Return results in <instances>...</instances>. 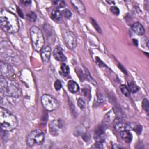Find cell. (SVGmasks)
I'll use <instances>...</instances> for the list:
<instances>
[{
    "label": "cell",
    "instance_id": "obj_1",
    "mask_svg": "<svg viewBox=\"0 0 149 149\" xmlns=\"http://www.w3.org/2000/svg\"><path fill=\"white\" fill-rule=\"evenodd\" d=\"M0 25L3 31L10 34L17 33L19 30V22L17 16L5 9L0 12Z\"/></svg>",
    "mask_w": 149,
    "mask_h": 149
},
{
    "label": "cell",
    "instance_id": "obj_2",
    "mask_svg": "<svg viewBox=\"0 0 149 149\" xmlns=\"http://www.w3.org/2000/svg\"><path fill=\"white\" fill-rule=\"evenodd\" d=\"M0 90L1 96L17 98L22 94L20 87L16 81L2 76L0 79Z\"/></svg>",
    "mask_w": 149,
    "mask_h": 149
},
{
    "label": "cell",
    "instance_id": "obj_3",
    "mask_svg": "<svg viewBox=\"0 0 149 149\" xmlns=\"http://www.w3.org/2000/svg\"><path fill=\"white\" fill-rule=\"evenodd\" d=\"M0 125L2 130L12 131L17 127L18 121L16 117L5 108H0Z\"/></svg>",
    "mask_w": 149,
    "mask_h": 149
},
{
    "label": "cell",
    "instance_id": "obj_4",
    "mask_svg": "<svg viewBox=\"0 0 149 149\" xmlns=\"http://www.w3.org/2000/svg\"><path fill=\"white\" fill-rule=\"evenodd\" d=\"M30 33L33 48L36 51H40L45 44V40L42 31L38 27L33 26L30 28Z\"/></svg>",
    "mask_w": 149,
    "mask_h": 149
},
{
    "label": "cell",
    "instance_id": "obj_5",
    "mask_svg": "<svg viewBox=\"0 0 149 149\" xmlns=\"http://www.w3.org/2000/svg\"><path fill=\"white\" fill-rule=\"evenodd\" d=\"M44 141V134L40 129L32 130L27 136L26 142L28 146L32 147L35 145H41Z\"/></svg>",
    "mask_w": 149,
    "mask_h": 149
},
{
    "label": "cell",
    "instance_id": "obj_6",
    "mask_svg": "<svg viewBox=\"0 0 149 149\" xmlns=\"http://www.w3.org/2000/svg\"><path fill=\"white\" fill-rule=\"evenodd\" d=\"M41 104L44 109L48 111H53L59 107L58 101L49 94H44L41 97Z\"/></svg>",
    "mask_w": 149,
    "mask_h": 149
},
{
    "label": "cell",
    "instance_id": "obj_7",
    "mask_svg": "<svg viewBox=\"0 0 149 149\" xmlns=\"http://www.w3.org/2000/svg\"><path fill=\"white\" fill-rule=\"evenodd\" d=\"M62 36L65 43L69 49H73L76 47V37L72 31L70 30H65L62 32Z\"/></svg>",
    "mask_w": 149,
    "mask_h": 149
},
{
    "label": "cell",
    "instance_id": "obj_8",
    "mask_svg": "<svg viewBox=\"0 0 149 149\" xmlns=\"http://www.w3.org/2000/svg\"><path fill=\"white\" fill-rule=\"evenodd\" d=\"M136 124L127 122L125 120H118L114 124V128L118 132H122L125 130H133Z\"/></svg>",
    "mask_w": 149,
    "mask_h": 149
},
{
    "label": "cell",
    "instance_id": "obj_9",
    "mask_svg": "<svg viewBox=\"0 0 149 149\" xmlns=\"http://www.w3.org/2000/svg\"><path fill=\"white\" fill-rule=\"evenodd\" d=\"M1 76L9 78L14 75V70L12 67L2 61H1Z\"/></svg>",
    "mask_w": 149,
    "mask_h": 149
},
{
    "label": "cell",
    "instance_id": "obj_10",
    "mask_svg": "<svg viewBox=\"0 0 149 149\" xmlns=\"http://www.w3.org/2000/svg\"><path fill=\"white\" fill-rule=\"evenodd\" d=\"M54 58L59 62H65L66 61V57L63 54L62 48L61 47H56L53 51Z\"/></svg>",
    "mask_w": 149,
    "mask_h": 149
},
{
    "label": "cell",
    "instance_id": "obj_11",
    "mask_svg": "<svg viewBox=\"0 0 149 149\" xmlns=\"http://www.w3.org/2000/svg\"><path fill=\"white\" fill-rule=\"evenodd\" d=\"M40 52L41 57L42 61L44 62H48L51 55V48L48 45L45 46L42 48Z\"/></svg>",
    "mask_w": 149,
    "mask_h": 149
},
{
    "label": "cell",
    "instance_id": "obj_12",
    "mask_svg": "<svg viewBox=\"0 0 149 149\" xmlns=\"http://www.w3.org/2000/svg\"><path fill=\"white\" fill-rule=\"evenodd\" d=\"M70 2L72 3L73 7L76 9V10L80 13V15H84L86 14V10L84 4L80 1H71Z\"/></svg>",
    "mask_w": 149,
    "mask_h": 149
},
{
    "label": "cell",
    "instance_id": "obj_13",
    "mask_svg": "<svg viewBox=\"0 0 149 149\" xmlns=\"http://www.w3.org/2000/svg\"><path fill=\"white\" fill-rule=\"evenodd\" d=\"M62 125L61 124V122L59 120H53L49 124V130L51 133L56 135V132L58 131V129L62 127Z\"/></svg>",
    "mask_w": 149,
    "mask_h": 149
},
{
    "label": "cell",
    "instance_id": "obj_14",
    "mask_svg": "<svg viewBox=\"0 0 149 149\" xmlns=\"http://www.w3.org/2000/svg\"><path fill=\"white\" fill-rule=\"evenodd\" d=\"M132 30L135 32L138 35H143L144 32L145 30L143 26L139 22H136L134 23L132 26Z\"/></svg>",
    "mask_w": 149,
    "mask_h": 149
},
{
    "label": "cell",
    "instance_id": "obj_15",
    "mask_svg": "<svg viewBox=\"0 0 149 149\" xmlns=\"http://www.w3.org/2000/svg\"><path fill=\"white\" fill-rule=\"evenodd\" d=\"M68 88L72 93H76L79 91V86L77 83L73 80H69L68 83Z\"/></svg>",
    "mask_w": 149,
    "mask_h": 149
},
{
    "label": "cell",
    "instance_id": "obj_16",
    "mask_svg": "<svg viewBox=\"0 0 149 149\" xmlns=\"http://www.w3.org/2000/svg\"><path fill=\"white\" fill-rule=\"evenodd\" d=\"M120 136L126 143H129L132 140V134L128 130H125L120 132Z\"/></svg>",
    "mask_w": 149,
    "mask_h": 149
},
{
    "label": "cell",
    "instance_id": "obj_17",
    "mask_svg": "<svg viewBox=\"0 0 149 149\" xmlns=\"http://www.w3.org/2000/svg\"><path fill=\"white\" fill-rule=\"evenodd\" d=\"M61 16H62V13L58 10L54 9L51 13L50 17L54 21L58 22L61 20Z\"/></svg>",
    "mask_w": 149,
    "mask_h": 149
},
{
    "label": "cell",
    "instance_id": "obj_18",
    "mask_svg": "<svg viewBox=\"0 0 149 149\" xmlns=\"http://www.w3.org/2000/svg\"><path fill=\"white\" fill-rule=\"evenodd\" d=\"M115 119V113L113 111V110L110 111L108 114L105 116L104 121L105 124L106 125H109Z\"/></svg>",
    "mask_w": 149,
    "mask_h": 149
},
{
    "label": "cell",
    "instance_id": "obj_19",
    "mask_svg": "<svg viewBox=\"0 0 149 149\" xmlns=\"http://www.w3.org/2000/svg\"><path fill=\"white\" fill-rule=\"evenodd\" d=\"M60 73L62 75H63L64 76L68 75L69 73V66L66 64L62 63L60 66Z\"/></svg>",
    "mask_w": 149,
    "mask_h": 149
},
{
    "label": "cell",
    "instance_id": "obj_20",
    "mask_svg": "<svg viewBox=\"0 0 149 149\" xmlns=\"http://www.w3.org/2000/svg\"><path fill=\"white\" fill-rule=\"evenodd\" d=\"M128 89L131 93H135L137 91H139V88L136 84H135L133 82H129L128 83Z\"/></svg>",
    "mask_w": 149,
    "mask_h": 149
},
{
    "label": "cell",
    "instance_id": "obj_21",
    "mask_svg": "<svg viewBox=\"0 0 149 149\" xmlns=\"http://www.w3.org/2000/svg\"><path fill=\"white\" fill-rule=\"evenodd\" d=\"M120 90L122 91V93H123V94L126 96V97H129L130 94V92L129 91L128 88L124 84H121L120 86Z\"/></svg>",
    "mask_w": 149,
    "mask_h": 149
},
{
    "label": "cell",
    "instance_id": "obj_22",
    "mask_svg": "<svg viewBox=\"0 0 149 149\" xmlns=\"http://www.w3.org/2000/svg\"><path fill=\"white\" fill-rule=\"evenodd\" d=\"M27 19L30 22H35L37 19V15L34 12H30L27 14Z\"/></svg>",
    "mask_w": 149,
    "mask_h": 149
},
{
    "label": "cell",
    "instance_id": "obj_23",
    "mask_svg": "<svg viewBox=\"0 0 149 149\" xmlns=\"http://www.w3.org/2000/svg\"><path fill=\"white\" fill-rule=\"evenodd\" d=\"M91 23H92V24L93 26L94 27V28L95 29V30L100 34L102 33V30H101V29L100 28V26L98 25V24L97 23V22L93 19V18H91Z\"/></svg>",
    "mask_w": 149,
    "mask_h": 149
},
{
    "label": "cell",
    "instance_id": "obj_24",
    "mask_svg": "<svg viewBox=\"0 0 149 149\" xmlns=\"http://www.w3.org/2000/svg\"><path fill=\"white\" fill-rule=\"evenodd\" d=\"M61 13L66 19H69L72 16L71 11L68 9H64L63 10H62Z\"/></svg>",
    "mask_w": 149,
    "mask_h": 149
},
{
    "label": "cell",
    "instance_id": "obj_25",
    "mask_svg": "<svg viewBox=\"0 0 149 149\" xmlns=\"http://www.w3.org/2000/svg\"><path fill=\"white\" fill-rule=\"evenodd\" d=\"M142 107L144 110L146 111V112H148L149 105H148V101L147 99H144L142 102Z\"/></svg>",
    "mask_w": 149,
    "mask_h": 149
},
{
    "label": "cell",
    "instance_id": "obj_26",
    "mask_svg": "<svg viewBox=\"0 0 149 149\" xmlns=\"http://www.w3.org/2000/svg\"><path fill=\"white\" fill-rule=\"evenodd\" d=\"M54 4L58 8H62L65 6L66 3L63 1H54Z\"/></svg>",
    "mask_w": 149,
    "mask_h": 149
},
{
    "label": "cell",
    "instance_id": "obj_27",
    "mask_svg": "<svg viewBox=\"0 0 149 149\" xmlns=\"http://www.w3.org/2000/svg\"><path fill=\"white\" fill-rule=\"evenodd\" d=\"M54 87H55V90L57 91L61 90L62 87V84L61 82L59 80H56L54 83Z\"/></svg>",
    "mask_w": 149,
    "mask_h": 149
},
{
    "label": "cell",
    "instance_id": "obj_28",
    "mask_svg": "<svg viewBox=\"0 0 149 149\" xmlns=\"http://www.w3.org/2000/svg\"><path fill=\"white\" fill-rule=\"evenodd\" d=\"M77 105L80 109H84L85 108V101L82 98H79L77 100Z\"/></svg>",
    "mask_w": 149,
    "mask_h": 149
},
{
    "label": "cell",
    "instance_id": "obj_29",
    "mask_svg": "<svg viewBox=\"0 0 149 149\" xmlns=\"http://www.w3.org/2000/svg\"><path fill=\"white\" fill-rule=\"evenodd\" d=\"M110 10L112 12V13L115 15H118L119 14V10L118 8L115 6H111L110 8Z\"/></svg>",
    "mask_w": 149,
    "mask_h": 149
},
{
    "label": "cell",
    "instance_id": "obj_30",
    "mask_svg": "<svg viewBox=\"0 0 149 149\" xmlns=\"http://www.w3.org/2000/svg\"><path fill=\"white\" fill-rule=\"evenodd\" d=\"M102 143L101 142H98L97 141L96 143L94 144V146H93L92 147L93 148H102Z\"/></svg>",
    "mask_w": 149,
    "mask_h": 149
},
{
    "label": "cell",
    "instance_id": "obj_31",
    "mask_svg": "<svg viewBox=\"0 0 149 149\" xmlns=\"http://www.w3.org/2000/svg\"><path fill=\"white\" fill-rule=\"evenodd\" d=\"M17 12H18V13H19V15H20V16L21 17H24V16H23V13H22L21 9H20L19 7H17Z\"/></svg>",
    "mask_w": 149,
    "mask_h": 149
},
{
    "label": "cell",
    "instance_id": "obj_32",
    "mask_svg": "<svg viewBox=\"0 0 149 149\" xmlns=\"http://www.w3.org/2000/svg\"><path fill=\"white\" fill-rule=\"evenodd\" d=\"M21 2L25 5H29L31 3V2L30 1H21Z\"/></svg>",
    "mask_w": 149,
    "mask_h": 149
}]
</instances>
